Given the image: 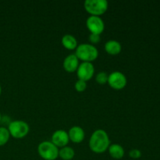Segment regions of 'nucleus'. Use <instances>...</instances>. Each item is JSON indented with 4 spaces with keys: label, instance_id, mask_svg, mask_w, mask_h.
I'll list each match as a JSON object with an SVG mask.
<instances>
[{
    "label": "nucleus",
    "instance_id": "nucleus-19",
    "mask_svg": "<svg viewBox=\"0 0 160 160\" xmlns=\"http://www.w3.org/2000/svg\"><path fill=\"white\" fill-rule=\"evenodd\" d=\"M129 156L132 159H138L139 158H141L142 156V152L139 149H137V148H133L131 151L129 152Z\"/></svg>",
    "mask_w": 160,
    "mask_h": 160
},
{
    "label": "nucleus",
    "instance_id": "nucleus-10",
    "mask_svg": "<svg viewBox=\"0 0 160 160\" xmlns=\"http://www.w3.org/2000/svg\"><path fill=\"white\" fill-rule=\"evenodd\" d=\"M68 135L70 141L76 144H79L84 140L85 132L84 129L79 126H73L69 130Z\"/></svg>",
    "mask_w": 160,
    "mask_h": 160
},
{
    "label": "nucleus",
    "instance_id": "nucleus-7",
    "mask_svg": "<svg viewBox=\"0 0 160 160\" xmlns=\"http://www.w3.org/2000/svg\"><path fill=\"white\" fill-rule=\"evenodd\" d=\"M95 74V67L92 62H82L79 64L77 70V76L78 80L86 81L91 80Z\"/></svg>",
    "mask_w": 160,
    "mask_h": 160
},
{
    "label": "nucleus",
    "instance_id": "nucleus-16",
    "mask_svg": "<svg viewBox=\"0 0 160 160\" xmlns=\"http://www.w3.org/2000/svg\"><path fill=\"white\" fill-rule=\"evenodd\" d=\"M10 134L9 131L5 127H0V146L6 145L9 140Z\"/></svg>",
    "mask_w": 160,
    "mask_h": 160
},
{
    "label": "nucleus",
    "instance_id": "nucleus-4",
    "mask_svg": "<svg viewBox=\"0 0 160 160\" xmlns=\"http://www.w3.org/2000/svg\"><path fill=\"white\" fill-rule=\"evenodd\" d=\"M38 152L45 160H56L59 157V148L49 141L41 142L38 146Z\"/></svg>",
    "mask_w": 160,
    "mask_h": 160
},
{
    "label": "nucleus",
    "instance_id": "nucleus-5",
    "mask_svg": "<svg viewBox=\"0 0 160 160\" xmlns=\"http://www.w3.org/2000/svg\"><path fill=\"white\" fill-rule=\"evenodd\" d=\"M8 131L12 138L21 139L26 137L30 131V127L23 120H13L8 124Z\"/></svg>",
    "mask_w": 160,
    "mask_h": 160
},
{
    "label": "nucleus",
    "instance_id": "nucleus-15",
    "mask_svg": "<svg viewBox=\"0 0 160 160\" xmlns=\"http://www.w3.org/2000/svg\"><path fill=\"white\" fill-rule=\"evenodd\" d=\"M75 156V151L72 147L67 146L59 149V157L62 160H73Z\"/></svg>",
    "mask_w": 160,
    "mask_h": 160
},
{
    "label": "nucleus",
    "instance_id": "nucleus-8",
    "mask_svg": "<svg viewBox=\"0 0 160 160\" xmlns=\"http://www.w3.org/2000/svg\"><path fill=\"white\" fill-rule=\"evenodd\" d=\"M86 26L91 34H101L105 30V23L102 19L97 16H90L86 20Z\"/></svg>",
    "mask_w": 160,
    "mask_h": 160
},
{
    "label": "nucleus",
    "instance_id": "nucleus-20",
    "mask_svg": "<svg viewBox=\"0 0 160 160\" xmlns=\"http://www.w3.org/2000/svg\"><path fill=\"white\" fill-rule=\"evenodd\" d=\"M101 41V38H100L99 34H90L89 35V42H91L92 45H95V44H98Z\"/></svg>",
    "mask_w": 160,
    "mask_h": 160
},
{
    "label": "nucleus",
    "instance_id": "nucleus-1",
    "mask_svg": "<svg viewBox=\"0 0 160 160\" xmlns=\"http://www.w3.org/2000/svg\"><path fill=\"white\" fill-rule=\"evenodd\" d=\"M89 148L93 152L102 154L107 151L110 145V140L105 130L98 129L94 131L89 139Z\"/></svg>",
    "mask_w": 160,
    "mask_h": 160
},
{
    "label": "nucleus",
    "instance_id": "nucleus-9",
    "mask_svg": "<svg viewBox=\"0 0 160 160\" xmlns=\"http://www.w3.org/2000/svg\"><path fill=\"white\" fill-rule=\"evenodd\" d=\"M51 142L58 148L67 146L70 142L68 132L64 130H57L52 135Z\"/></svg>",
    "mask_w": 160,
    "mask_h": 160
},
{
    "label": "nucleus",
    "instance_id": "nucleus-11",
    "mask_svg": "<svg viewBox=\"0 0 160 160\" xmlns=\"http://www.w3.org/2000/svg\"><path fill=\"white\" fill-rule=\"evenodd\" d=\"M79 59L75 54H70L64 59L63 60V68L64 70L69 73H73L77 71L79 67Z\"/></svg>",
    "mask_w": 160,
    "mask_h": 160
},
{
    "label": "nucleus",
    "instance_id": "nucleus-14",
    "mask_svg": "<svg viewBox=\"0 0 160 160\" xmlns=\"http://www.w3.org/2000/svg\"><path fill=\"white\" fill-rule=\"evenodd\" d=\"M61 42H62V45H63L64 48L69 50L76 49L77 47L78 46V40H77L76 38L70 34L62 36Z\"/></svg>",
    "mask_w": 160,
    "mask_h": 160
},
{
    "label": "nucleus",
    "instance_id": "nucleus-2",
    "mask_svg": "<svg viewBox=\"0 0 160 160\" xmlns=\"http://www.w3.org/2000/svg\"><path fill=\"white\" fill-rule=\"evenodd\" d=\"M75 55L82 62H92L98 58V50L92 44L82 43L77 47Z\"/></svg>",
    "mask_w": 160,
    "mask_h": 160
},
{
    "label": "nucleus",
    "instance_id": "nucleus-21",
    "mask_svg": "<svg viewBox=\"0 0 160 160\" xmlns=\"http://www.w3.org/2000/svg\"><path fill=\"white\" fill-rule=\"evenodd\" d=\"M2 117L1 112H0V123H1V122H2Z\"/></svg>",
    "mask_w": 160,
    "mask_h": 160
},
{
    "label": "nucleus",
    "instance_id": "nucleus-17",
    "mask_svg": "<svg viewBox=\"0 0 160 160\" xmlns=\"http://www.w3.org/2000/svg\"><path fill=\"white\" fill-rule=\"evenodd\" d=\"M108 78H109V74L106 72L101 71L97 73L95 77V81L98 84H105L108 82Z\"/></svg>",
    "mask_w": 160,
    "mask_h": 160
},
{
    "label": "nucleus",
    "instance_id": "nucleus-13",
    "mask_svg": "<svg viewBox=\"0 0 160 160\" xmlns=\"http://www.w3.org/2000/svg\"><path fill=\"white\" fill-rule=\"evenodd\" d=\"M109 154L112 158L115 159H120L124 156L125 151L123 146L119 144H112L108 148Z\"/></svg>",
    "mask_w": 160,
    "mask_h": 160
},
{
    "label": "nucleus",
    "instance_id": "nucleus-18",
    "mask_svg": "<svg viewBox=\"0 0 160 160\" xmlns=\"http://www.w3.org/2000/svg\"><path fill=\"white\" fill-rule=\"evenodd\" d=\"M74 88L77 92H83L87 88V82L82 80H78L74 84Z\"/></svg>",
    "mask_w": 160,
    "mask_h": 160
},
{
    "label": "nucleus",
    "instance_id": "nucleus-3",
    "mask_svg": "<svg viewBox=\"0 0 160 160\" xmlns=\"http://www.w3.org/2000/svg\"><path fill=\"white\" fill-rule=\"evenodd\" d=\"M84 7L91 16L100 17L107 11L109 2L106 0H86Z\"/></svg>",
    "mask_w": 160,
    "mask_h": 160
},
{
    "label": "nucleus",
    "instance_id": "nucleus-6",
    "mask_svg": "<svg viewBox=\"0 0 160 160\" xmlns=\"http://www.w3.org/2000/svg\"><path fill=\"white\" fill-rule=\"evenodd\" d=\"M108 84L115 90H121L127 85L128 80L124 73L120 71H113L109 74Z\"/></svg>",
    "mask_w": 160,
    "mask_h": 160
},
{
    "label": "nucleus",
    "instance_id": "nucleus-22",
    "mask_svg": "<svg viewBox=\"0 0 160 160\" xmlns=\"http://www.w3.org/2000/svg\"><path fill=\"white\" fill-rule=\"evenodd\" d=\"M1 94H2V87L1 85H0V95H1Z\"/></svg>",
    "mask_w": 160,
    "mask_h": 160
},
{
    "label": "nucleus",
    "instance_id": "nucleus-12",
    "mask_svg": "<svg viewBox=\"0 0 160 160\" xmlns=\"http://www.w3.org/2000/svg\"><path fill=\"white\" fill-rule=\"evenodd\" d=\"M104 48L108 54L116 56V55H118L119 53H120L122 50V45L118 41L109 40L105 44Z\"/></svg>",
    "mask_w": 160,
    "mask_h": 160
}]
</instances>
